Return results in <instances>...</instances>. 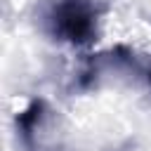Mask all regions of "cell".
Here are the masks:
<instances>
[{"label":"cell","instance_id":"cell-1","mask_svg":"<svg viewBox=\"0 0 151 151\" xmlns=\"http://www.w3.org/2000/svg\"><path fill=\"white\" fill-rule=\"evenodd\" d=\"M97 7L92 0H52L40 9V28L59 42L87 45L97 38Z\"/></svg>","mask_w":151,"mask_h":151},{"label":"cell","instance_id":"cell-2","mask_svg":"<svg viewBox=\"0 0 151 151\" xmlns=\"http://www.w3.org/2000/svg\"><path fill=\"white\" fill-rule=\"evenodd\" d=\"M42 118H45V101H40V99L31 101L28 109L24 113H19L17 130H19V137L26 149L35 146V137H38V130L42 127Z\"/></svg>","mask_w":151,"mask_h":151},{"label":"cell","instance_id":"cell-3","mask_svg":"<svg viewBox=\"0 0 151 151\" xmlns=\"http://www.w3.org/2000/svg\"><path fill=\"white\" fill-rule=\"evenodd\" d=\"M149 83H151V76H149Z\"/></svg>","mask_w":151,"mask_h":151}]
</instances>
